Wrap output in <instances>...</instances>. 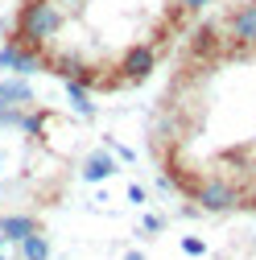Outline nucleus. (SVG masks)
<instances>
[{
	"label": "nucleus",
	"instance_id": "nucleus-9",
	"mask_svg": "<svg viewBox=\"0 0 256 260\" xmlns=\"http://www.w3.org/2000/svg\"><path fill=\"white\" fill-rule=\"evenodd\" d=\"M21 252H25V260H46V256H50V244H46V236L29 232V236L21 240Z\"/></svg>",
	"mask_w": 256,
	"mask_h": 260
},
{
	"label": "nucleus",
	"instance_id": "nucleus-3",
	"mask_svg": "<svg viewBox=\"0 0 256 260\" xmlns=\"http://www.w3.org/2000/svg\"><path fill=\"white\" fill-rule=\"evenodd\" d=\"M228 38L240 54H252L256 50V0H248V5H240L228 21Z\"/></svg>",
	"mask_w": 256,
	"mask_h": 260
},
{
	"label": "nucleus",
	"instance_id": "nucleus-13",
	"mask_svg": "<svg viewBox=\"0 0 256 260\" xmlns=\"http://www.w3.org/2000/svg\"><path fill=\"white\" fill-rule=\"evenodd\" d=\"M17 124L25 128V133H42V120H38V116H21Z\"/></svg>",
	"mask_w": 256,
	"mask_h": 260
},
{
	"label": "nucleus",
	"instance_id": "nucleus-16",
	"mask_svg": "<svg viewBox=\"0 0 256 260\" xmlns=\"http://www.w3.org/2000/svg\"><path fill=\"white\" fill-rule=\"evenodd\" d=\"M0 104H5V91H0Z\"/></svg>",
	"mask_w": 256,
	"mask_h": 260
},
{
	"label": "nucleus",
	"instance_id": "nucleus-12",
	"mask_svg": "<svg viewBox=\"0 0 256 260\" xmlns=\"http://www.w3.org/2000/svg\"><path fill=\"white\" fill-rule=\"evenodd\" d=\"M207 5H215V0H178V9H182V13H203Z\"/></svg>",
	"mask_w": 256,
	"mask_h": 260
},
{
	"label": "nucleus",
	"instance_id": "nucleus-15",
	"mask_svg": "<svg viewBox=\"0 0 256 260\" xmlns=\"http://www.w3.org/2000/svg\"><path fill=\"white\" fill-rule=\"evenodd\" d=\"M244 207H248V211H256V190L248 194V203H244Z\"/></svg>",
	"mask_w": 256,
	"mask_h": 260
},
{
	"label": "nucleus",
	"instance_id": "nucleus-10",
	"mask_svg": "<svg viewBox=\"0 0 256 260\" xmlns=\"http://www.w3.org/2000/svg\"><path fill=\"white\" fill-rule=\"evenodd\" d=\"M17 54H21V42H5V50H0V71H13V62H17Z\"/></svg>",
	"mask_w": 256,
	"mask_h": 260
},
{
	"label": "nucleus",
	"instance_id": "nucleus-4",
	"mask_svg": "<svg viewBox=\"0 0 256 260\" xmlns=\"http://www.w3.org/2000/svg\"><path fill=\"white\" fill-rule=\"evenodd\" d=\"M153 67H157V54H153V46H128L116 71H120L128 83H141V79H149V75H153Z\"/></svg>",
	"mask_w": 256,
	"mask_h": 260
},
{
	"label": "nucleus",
	"instance_id": "nucleus-2",
	"mask_svg": "<svg viewBox=\"0 0 256 260\" xmlns=\"http://www.w3.org/2000/svg\"><path fill=\"white\" fill-rule=\"evenodd\" d=\"M195 203H199L203 211H232V207H240L244 199H240L236 182H228V178H207V182L195 190Z\"/></svg>",
	"mask_w": 256,
	"mask_h": 260
},
{
	"label": "nucleus",
	"instance_id": "nucleus-14",
	"mask_svg": "<svg viewBox=\"0 0 256 260\" xmlns=\"http://www.w3.org/2000/svg\"><path fill=\"white\" fill-rule=\"evenodd\" d=\"M58 5H62V9H75V13H79V9L87 5V0H58Z\"/></svg>",
	"mask_w": 256,
	"mask_h": 260
},
{
	"label": "nucleus",
	"instance_id": "nucleus-11",
	"mask_svg": "<svg viewBox=\"0 0 256 260\" xmlns=\"http://www.w3.org/2000/svg\"><path fill=\"white\" fill-rule=\"evenodd\" d=\"M182 252H186V256H203V252H207V244H203L199 236H186V240H182Z\"/></svg>",
	"mask_w": 256,
	"mask_h": 260
},
{
	"label": "nucleus",
	"instance_id": "nucleus-6",
	"mask_svg": "<svg viewBox=\"0 0 256 260\" xmlns=\"http://www.w3.org/2000/svg\"><path fill=\"white\" fill-rule=\"evenodd\" d=\"M112 174H116V161H112L108 153H91L87 166H83V178H87V182H104V178H112Z\"/></svg>",
	"mask_w": 256,
	"mask_h": 260
},
{
	"label": "nucleus",
	"instance_id": "nucleus-5",
	"mask_svg": "<svg viewBox=\"0 0 256 260\" xmlns=\"http://www.w3.org/2000/svg\"><path fill=\"white\" fill-rule=\"evenodd\" d=\"M29 232H38V223L34 219H29V215H5V219H0V236H5V240H25Z\"/></svg>",
	"mask_w": 256,
	"mask_h": 260
},
{
	"label": "nucleus",
	"instance_id": "nucleus-1",
	"mask_svg": "<svg viewBox=\"0 0 256 260\" xmlns=\"http://www.w3.org/2000/svg\"><path fill=\"white\" fill-rule=\"evenodd\" d=\"M62 25H67V9H62L58 0H25L21 13H17L13 42L42 50L50 38H58V29H62Z\"/></svg>",
	"mask_w": 256,
	"mask_h": 260
},
{
	"label": "nucleus",
	"instance_id": "nucleus-17",
	"mask_svg": "<svg viewBox=\"0 0 256 260\" xmlns=\"http://www.w3.org/2000/svg\"><path fill=\"white\" fill-rule=\"evenodd\" d=\"M128 260H141V256H128Z\"/></svg>",
	"mask_w": 256,
	"mask_h": 260
},
{
	"label": "nucleus",
	"instance_id": "nucleus-8",
	"mask_svg": "<svg viewBox=\"0 0 256 260\" xmlns=\"http://www.w3.org/2000/svg\"><path fill=\"white\" fill-rule=\"evenodd\" d=\"M67 100H71V108L79 116H91L95 112L91 108V95H87V83H79V79H67Z\"/></svg>",
	"mask_w": 256,
	"mask_h": 260
},
{
	"label": "nucleus",
	"instance_id": "nucleus-7",
	"mask_svg": "<svg viewBox=\"0 0 256 260\" xmlns=\"http://www.w3.org/2000/svg\"><path fill=\"white\" fill-rule=\"evenodd\" d=\"M0 91H5V104H13V108L34 104V91H29V83H21V79H0Z\"/></svg>",
	"mask_w": 256,
	"mask_h": 260
}]
</instances>
